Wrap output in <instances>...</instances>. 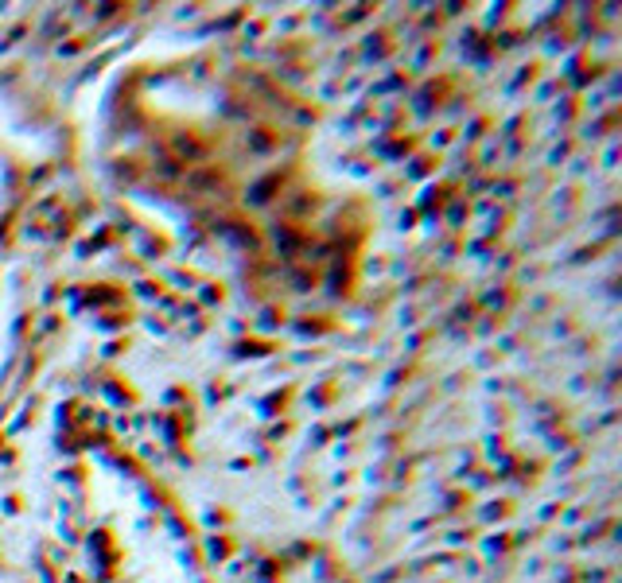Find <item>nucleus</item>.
<instances>
[]
</instances>
